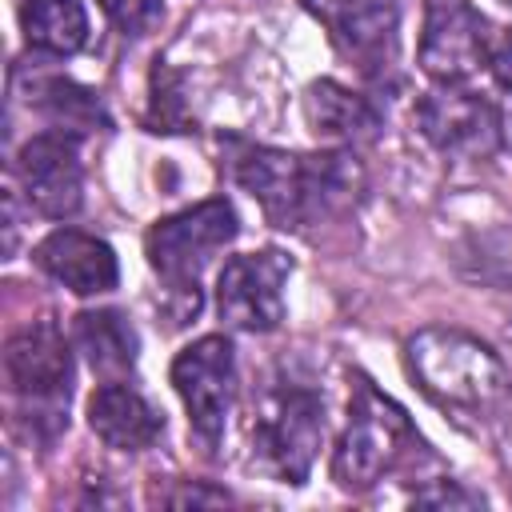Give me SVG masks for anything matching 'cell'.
<instances>
[{
	"mask_svg": "<svg viewBox=\"0 0 512 512\" xmlns=\"http://www.w3.org/2000/svg\"><path fill=\"white\" fill-rule=\"evenodd\" d=\"M456 268L488 288L512 292V228H488L456 248Z\"/></svg>",
	"mask_w": 512,
	"mask_h": 512,
	"instance_id": "18",
	"label": "cell"
},
{
	"mask_svg": "<svg viewBox=\"0 0 512 512\" xmlns=\"http://www.w3.org/2000/svg\"><path fill=\"white\" fill-rule=\"evenodd\" d=\"M32 260L40 264L44 276H52L56 284H64L76 296H100L120 284V264H116L112 244L92 232H80V228L48 232L36 244Z\"/></svg>",
	"mask_w": 512,
	"mask_h": 512,
	"instance_id": "12",
	"label": "cell"
},
{
	"mask_svg": "<svg viewBox=\"0 0 512 512\" xmlns=\"http://www.w3.org/2000/svg\"><path fill=\"white\" fill-rule=\"evenodd\" d=\"M240 188L280 228H304L344 204L360 188V168L344 152L296 156L280 148H252L236 160Z\"/></svg>",
	"mask_w": 512,
	"mask_h": 512,
	"instance_id": "1",
	"label": "cell"
},
{
	"mask_svg": "<svg viewBox=\"0 0 512 512\" xmlns=\"http://www.w3.org/2000/svg\"><path fill=\"white\" fill-rule=\"evenodd\" d=\"M508 4H512V0H508Z\"/></svg>",
	"mask_w": 512,
	"mask_h": 512,
	"instance_id": "25",
	"label": "cell"
},
{
	"mask_svg": "<svg viewBox=\"0 0 512 512\" xmlns=\"http://www.w3.org/2000/svg\"><path fill=\"white\" fill-rule=\"evenodd\" d=\"M124 36H144L160 24V0H96Z\"/></svg>",
	"mask_w": 512,
	"mask_h": 512,
	"instance_id": "19",
	"label": "cell"
},
{
	"mask_svg": "<svg viewBox=\"0 0 512 512\" xmlns=\"http://www.w3.org/2000/svg\"><path fill=\"white\" fill-rule=\"evenodd\" d=\"M416 448H420V436L408 412L384 392H376L368 380H360L348 408V424L332 452V480L344 492H364L376 480H384Z\"/></svg>",
	"mask_w": 512,
	"mask_h": 512,
	"instance_id": "3",
	"label": "cell"
},
{
	"mask_svg": "<svg viewBox=\"0 0 512 512\" xmlns=\"http://www.w3.org/2000/svg\"><path fill=\"white\" fill-rule=\"evenodd\" d=\"M16 180L40 216H72L84 204V164L76 132L52 128L24 140V148L16 152Z\"/></svg>",
	"mask_w": 512,
	"mask_h": 512,
	"instance_id": "11",
	"label": "cell"
},
{
	"mask_svg": "<svg viewBox=\"0 0 512 512\" xmlns=\"http://www.w3.org/2000/svg\"><path fill=\"white\" fill-rule=\"evenodd\" d=\"M488 64H492V76L512 92V28L492 44V56H488Z\"/></svg>",
	"mask_w": 512,
	"mask_h": 512,
	"instance_id": "22",
	"label": "cell"
},
{
	"mask_svg": "<svg viewBox=\"0 0 512 512\" xmlns=\"http://www.w3.org/2000/svg\"><path fill=\"white\" fill-rule=\"evenodd\" d=\"M504 336H508V344H512V324H508V328H504Z\"/></svg>",
	"mask_w": 512,
	"mask_h": 512,
	"instance_id": "24",
	"label": "cell"
},
{
	"mask_svg": "<svg viewBox=\"0 0 512 512\" xmlns=\"http://www.w3.org/2000/svg\"><path fill=\"white\" fill-rule=\"evenodd\" d=\"M172 388L184 400L188 424L204 444L224 436L236 392V348L228 336H200L172 360Z\"/></svg>",
	"mask_w": 512,
	"mask_h": 512,
	"instance_id": "7",
	"label": "cell"
},
{
	"mask_svg": "<svg viewBox=\"0 0 512 512\" xmlns=\"http://www.w3.org/2000/svg\"><path fill=\"white\" fill-rule=\"evenodd\" d=\"M404 352L416 384L444 408L488 412L512 396V376L504 360L464 328H420L416 336H408Z\"/></svg>",
	"mask_w": 512,
	"mask_h": 512,
	"instance_id": "2",
	"label": "cell"
},
{
	"mask_svg": "<svg viewBox=\"0 0 512 512\" xmlns=\"http://www.w3.org/2000/svg\"><path fill=\"white\" fill-rule=\"evenodd\" d=\"M304 8L332 32V40L368 64H380V56L396 40L400 24V0H304Z\"/></svg>",
	"mask_w": 512,
	"mask_h": 512,
	"instance_id": "13",
	"label": "cell"
},
{
	"mask_svg": "<svg viewBox=\"0 0 512 512\" xmlns=\"http://www.w3.org/2000/svg\"><path fill=\"white\" fill-rule=\"evenodd\" d=\"M304 120L320 140H332V144H364L380 132V112L360 92H352L336 80L308 84Z\"/></svg>",
	"mask_w": 512,
	"mask_h": 512,
	"instance_id": "15",
	"label": "cell"
},
{
	"mask_svg": "<svg viewBox=\"0 0 512 512\" xmlns=\"http://www.w3.org/2000/svg\"><path fill=\"white\" fill-rule=\"evenodd\" d=\"M20 28L28 48L72 56L88 44V12L80 0H20Z\"/></svg>",
	"mask_w": 512,
	"mask_h": 512,
	"instance_id": "17",
	"label": "cell"
},
{
	"mask_svg": "<svg viewBox=\"0 0 512 512\" xmlns=\"http://www.w3.org/2000/svg\"><path fill=\"white\" fill-rule=\"evenodd\" d=\"M412 504H424V508H476L480 496L460 488L456 480H436L428 488H416L412 492Z\"/></svg>",
	"mask_w": 512,
	"mask_h": 512,
	"instance_id": "20",
	"label": "cell"
},
{
	"mask_svg": "<svg viewBox=\"0 0 512 512\" xmlns=\"http://www.w3.org/2000/svg\"><path fill=\"white\" fill-rule=\"evenodd\" d=\"M324 440V400L304 384H276L252 420V464L276 484H304Z\"/></svg>",
	"mask_w": 512,
	"mask_h": 512,
	"instance_id": "5",
	"label": "cell"
},
{
	"mask_svg": "<svg viewBox=\"0 0 512 512\" xmlns=\"http://www.w3.org/2000/svg\"><path fill=\"white\" fill-rule=\"evenodd\" d=\"M420 68L440 84H464L492 56V32L468 0H428L420 32Z\"/></svg>",
	"mask_w": 512,
	"mask_h": 512,
	"instance_id": "10",
	"label": "cell"
},
{
	"mask_svg": "<svg viewBox=\"0 0 512 512\" xmlns=\"http://www.w3.org/2000/svg\"><path fill=\"white\" fill-rule=\"evenodd\" d=\"M416 124L424 140L452 160H488L504 140L500 112L480 92H468L460 84L424 92L416 104Z\"/></svg>",
	"mask_w": 512,
	"mask_h": 512,
	"instance_id": "9",
	"label": "cell"
},
{
	"mask_svg": "<svg viewBox=\"0 0 512 512\" xmlns=\"http://www.w3.org/2000/svg\"><path fill=\"white\" fill-rule=\"evenodd\" d=\"M292 260L276 248L232 256L216 276V316L236 332H272L284 320V280Z\"/></svg>",
	"mask_w": 512,
	"mask_h": 512,
	"instance_id": "8",
	"label": "cell"
},
{
	"mask_svg": "<svg viewBox=\"0 0 512 512\" xmlns=\"http://www.w3.org/2000/svg\"><path fill=\"white\" fill-rule=\"evenodd\" d=\"M500 124H504V140H508V148H512V96H508V104H504V116H500Z\"/></svg>",
	"mask_w": 512,
	"mask_h": 512,
	"instance_id": "23",
	"label": "cell"
},
{
	"mask_svg": "<svg viewBox=\"0 0 512 512\" xmlns=\"http://www.w3.org/2000/svg\"><path fill=\"white\" fill-rule=\"evenodd\" d=\"M72 348L84 352L92 372L116 380L136 368L140 340H136V328L116 308H88L72 316Z\"/></svg>",
	"mask_w": 512,
	"mask_h": 512,
	"instance_id": "16",
	"label": "cell"
},
{
	"mask_svg": "<svg viewBox=\"0 0 512 512\" xmlns=\"http://www.w3.org/2000/svg\"><path fill=\"white\" fill-rule=\"evenodd\" d=\"M88 424L108 448H120V452H140L164 432V416L124 380H108L92 392Z\"/></svg>",
	"mask_w": 512,
	"mask_h": 512,
	"instance_id": "14",
	"label": "cell"
},
{
	"mask_svg": "<svg viewBox=\"0 0 512 512\" xmlns=\"http://www.w3.org/2000/svg\"><path fill=\"white\" fill-rule=\"evenodd\" d=\"M8 392L20 404V416L32 420V432L44 440L68 428L72 400V348L52 320H36L12 332L4 348Z\"/></svg>",
	"mask_w": 512,
	"mask_h": 512,
	"instance_id": "4",
	"label": "cell"
},
{
	"mask_svg": "<svg viewBox=\"0 0 512 512\" xmlns=\"http://www.w3.org/2000/svg\"><path fill=\"white\" fill-rule=\"evenodd\" d=\"M232 496L224 492V488H180V492H168L164 496V504H176V508H184V504H228Z\"/></svg>",
	"mask_w": 512,
	"mask_h": 512,
	"instance_id": "21",
	"label": "cell"
},
{
	"mask_svg": "<svg viewBox=\"0 0 512 512\" xmlns=\"http://www.w3.org/2000/svg\"><path fill=\"white\" fill-rule=\"evenodd\" d=\"M236 208L224 196L200 200L192 208H180L164 220H156L144 236V252L152 272L168 284V288H200L196 276L200 268L236 240Z\"/></svg>",
	"mask_w": 512,
	"mask_h": 512,
	"instance_id": "6",
	"label": "cell"
}]
</instances>
